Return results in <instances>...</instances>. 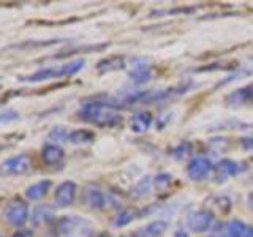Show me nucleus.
Listing matches in <instances>:
<instances>
[{"instance_id": "f257e3e1", "label": "nucleus", "mask_w": 253, "mask_h": 237, "mask_svg": "<svg viewBox=\"0 0 253 237\" xmlns=\"http://www.w3.org/2000/svg\"><path fill=\"white\" fill-rule=\"evenodd\" d=\"M79 117L84 122L98 126H114L122 122V114L111 105L108 98H93L84 103L79 111Z\"/></svg>"}, {"instance_id": "f03ea898", "label": "nucleus", "mask_w": 253, "mask_h": 237, "mask_svg": "<svg viewBox=\"0 0 253 237\" xmlns=\"http://www.w3.org/2000/svg\"><path fill=\"white\" fill-rule=\"evenodd\" d=\"M29 215H30V209H29L27 202L19 199V198H14V199L8 201L5 205L3 217L10 226H14V228L24 226L27 223Z\"/></svg>"}, {"instance_id": "7ed1b4c3", "label": "nucleus", "mask_w": 253, "mask_h": 237, "mask_svg": "<svg viewBox=\"0 0 253 237\" xmlns=\"http://www.w3.org/2000/svg\"><path fill=\"white\" fill-rule=\"evenodd\" d=\"M213 226H215V217L209 210H196L185 218V228L196 234L208 233Z\"/></svg>"}, {"instance_id": "20e7f679", "label": "nucleus", "mask_w": 253, "mask_h": 237, "mask_svg": "<svg viewBox=\"0 0 253 237\" xmlns=\"http://www.w3.org/2000/svg\"><path fill=\"white\" fill-rule=\"evenodd\" d=\"M249 225L242 220L221 221L212 228V237H245Z\"/></svg>"}, {"instance_id": "39448f33", "label": "nucleus", "mask_w": 253, "mask_h": 237, "mask_svg": "<svg viewBox=\"0 0 253 237\" xmlns=\"http://www.w3.org/2000/svg\"><path fill=\"white\" fill-rule=\"evenodd\" d=\"M87 226L85 220L78 217H65L59 221V231L67 237H85L87 236Z\"/></svg>"}, {"instance_id": "423d86ee", "label": "nucleus", "mask_w": 253, "mask_h": 237, "mask_svg": "<svg viewBox=\"0 0 253 237\" xmlns=\"http://www.w3.org/2000/svg\"><path fill=\"white\" fill-rule=\"evenodd\" d=\"M30 158L26 154L21 155H14L11 158H6L2 164L3 174H8V176H19V174H24L30 169Z\"/></svg>"}, {"instance_id": "0eeeda50", "label": "nucleus", "mask_w": 253, "mask_h": 237, "mask_svg": "<svg viewBox=\"0 0 253 237\" xmlns=\"http://www.w3.org/2000/svg\"><path fill=\"white\" fill-rule=\"evenodd\" d=\"M212 172V163L206 157H196L190 160L187 166V174L192 180H203Z\"/></svg>"}, {"instance_id": "6e6552de", "label": "nucleus", "mask_w": 253, "mask_h": 237, "mask_svg": "<svg viewBox=\"0 0 253 237\" xmlns=\"http://www.w3.org/2000/svg\"><path fill=\"white\" fill-rule=\"evenodd\" d=\"M226 105L229 108H244V106H253V84H249L231 92L226 97Z\"/></svg>"}, {"instance_id": "1a4fd4ad", "label": "nucleus", "mask_w": 253, "mask_h": 237, "mask_svg": "<svg viewBox=\"0 0 253 237\" xmlns=\"http://www.w3.org/2000/svg\"><path fill=\"white\" fill-rule=\"evenodd\" d=\"M244 169V164L237 163L234 160H229V158H223L220 160L215 168H213V174H215V179L218 182H223L226 179H231L234 176H237L239 172H242Z\"/></svg>"}, {"instance_id": "9d476101", "label": "nucleus", "mask_w": 253, "mask_h": 237, "mask_svg": "<svg viewBox=\"0 0 253 237\" xmlns=\"http://www.w3.org/2000/svg\"><path fill=\"white\" fill-rule=\"evenodd\" d=\"M76 198V184L71 180L67 182H62V184L55 188V193H54V199L55 204L60 205V207H68V205L73 204Z\"/></svg>"}, {"instance_id": "9b49d317", "label": "nucleus", "mask_w": 253, "mask_h": 237, "mask_svg": "<svg viewBox=\"0 0 253 237\" xmlns=\"http://www.w3.org/2000/svg\"><path fill=\"white\" fill-rule=\"evenodd\" d=\"M84 202L93 210H103L108 205V196L97 187H87L84 190Z\"/></svg>"}, {"instance_id": "f8f14e48", "label": "nucleus", "mask_w": 253, "mask_h": 237, "mask_svg": "<svg viewBox=\"0 0 253 237\" xmlns=\"http://www.w3.org/2000/svg\"><path fill=\"white\" fill-rule=\"evenodd\" d=\"M166 229H168V221L165 220H155L150 221L149 225L142 226L134 233V237H162Z\"/></svg>"}, {"instance_id": "ddd939ff", "label": "nucleus", "mask_w": 253, "mask_h": 237, "mask_svg": "<svg viewBox=\"0 0 253 237\" xmlns=\"http://www.w3.org/2000/svg\"><path fill=\"white\" fill-rule=\"evenodd\" d=\"M63 158H65V150L57 144H46L42 150V160L49 166L59 164L63 161Z\"/></svg>"}, {"instance_id": "4468645a", "label": "nucleus", "mask_w": 253, "mask_h": 237, "mask_svg": "<svg viewBox=\"0 0 253 237\" xmlns=\"http://www.w3.org/2000/svg\"><path fill=\"white\" fill-rule=\"evenodd\" d=\"M152 120H154V117L149 111H141V113L134 114L130 118V128L138 134L146 133L150 128V125H152Z\"/></svg>"}, {"instance_id": "2eb2a0df", "label": "nucleus", "mask_w": 253, "mask_h": 237, "mask_svg": "<svg viewBox=\"0 0 253 237\" xmlns=\"http://www.w3.org/2000/svg\"><path fill=\"white\" fill-rule=\"evenodd\" d=\"M62 67L57 68H42L35 71L34 75H29L26 78H22L24 81L27 82H40V81H46V79H52V78H62Z\"/></svg>"}, {"instance_id": "dca6fc26", "label": "nucleus", "mask_w": 253, "mask_h": 237, "mask_svg": "<svg viewBox=\"0 0 253 237\" xmlns=\"http://www.w3.org/2000/svg\"><path fill=\"white\" fill-rule=\"evenodd\" d=\"M125 67V59L121 55H113V57H106L97 63V70L100 73H108V71H121Z\"/></svg>"}, {"instance_id": "f3484780", "label": "nucleus", "mask_w": 253, "mask_h": 237, "mask_svg": "<svg viewBox=\"0 0 253 237\" xmlns=\"http://www.w3.org/2000/svg\"><path fill=\"white\" fill-rule=\"evenodd\" d=\"M52 185L51 180H42V182H37V184L30 185L26 190V198L30 201H37V199H42L43 196H46V193L49 192V188Z\"/></svg>"}, {"instance_id": "a211bd4d", "label": "nucleus", "mask_w": 253, "mask_h": 237, "mask_svg": "<svg viewBox=\"0 0 253 237\" xmlns=\"http://www.w3.org/2000/svg\"><path fill=\"white\" fill-rule=\"evenodd\" d=\"M139 215V213L134 210V209H122L121 212L117 213V217L114 218V221H113V225L116 226V228H124V226H126V225H130L131 221L136 218Z\"/></svg>"}, {"instance_id": "6ab92c4d", "label": "nucleus", "mask_w": 253, "mask_h": 237, "mask_svg": "<svg viewBox=\"0 0 253 237\" xmlns=\"http://www.w3.org/2000/svg\"><path fill=\"white\" fill-rule=\"evenodd\" d=\"M93 141V133L89 130H75L70 133V142L79 146V144H87V142Z\"/></svg>"}, {"instance_id": "aec40b11", "label": "nucleus", "mask_w": 253, "mask_h": 237, "mask_svg": "<svg viewBox=\"0 0 253 237\" xmlns=\"http://www.w3.org/2000/svg\"><path fill=\"white\" fill-rule=\"evenodd\" d=\"M150 76H152V73H150V70L146 65H139V67H136L130 73L131 81L136 82V84H144V82H147L149 79H150Z\"/></svg>"}, {"instance_id": "412c9836", "label": "nucleus", "mask_w": 253, "mask_h": 237, "mask_svg": "<svg viewBox=\"0 0 253 237\" xmlns=\"http://www.w3.org/2000/svg\"><path fill=\"white\" fill-rule=\"evenodd\" d=\"M51 215H52V212L47 205H40V207H37V210L34 212V215H32V220H34V225L38 226V225H42L44 220L49 218Z\"/></svg>"}, {"instance_id": "4be33fe9", "label": "nucleus", "mask_w": 253, "mask_h": 237, "mask_svg": "<svg viewBox=\"0 0 253 237\" xmlns=\"http://www.w3.org/2000/svg\"><path fill=\"white\" fill-rule=\"evenodd\" d=\"M70 133L65 126H54L49 133V138L55 142H65V141H70Z\"/></svg>"}, {"instance_id": "5701e85b", "label": "nucleus", "mask_w": 253, "mask_h": 237, "mask_svg": "<svg viewBox=\"0 0 253 237\" xmlns=\"http://www.w3.org/2000/svg\"><path fill=\"white\" fill-rule=\"evenodd\" d=\"M190 152H192V144H180L174 149L172 157H174V160H182V158H185Z\"/></svg>"}, {"instance_id": "b1692460", "label": "nucleus", "mask_w": 253, "mask_h": 237, "mask_svg": "<svg viewBox=\"0 0 253 237\" xmlns=\"http://www.w3.org/2000/svg\"><path fill=\"white\" fill-rule=\"evenodd\" d=\"M150 179L149 177H146L142 182H139V184L136 185V188L133 190V195L136 196V198H142V195H146L147 192H149V188H150Z\"/></svg>"}, {"instance_id": "393cba45", "label": "nucleus", "mask_w": 253, "mask_h": 237, "mask_svg": "<svg viewBox=\"0 0 253 237\" xmlns=\"http://www.w3.org/2000/svg\"><path fill=\"white\" fill-rule=\"evenodd\" d=\"M169 182H171L169 174H160V176H157V179H155V185H157V188H165L169 185Z\"/></svg>"}, {"instance_id": "a878e982", "label": "nucleus", "mask_w": 253, "mask_h": 237, "mask_svg": "<svg viewBox=\"0 0 253 237\" xmlns=\"http://www.w3.org/2000/svg\"><path fill=\"white\" fill-rule=\"evenodd\" d=\"M19 117V114L16 113V111H3L2 113V122L3 123H6V122H10V120H14V118H18Z\"/></svg>"}, {"instance_id": "bb28decb", "label": "nucleus", "mask_w": 253, "mask_h": 237, "mask_svg": "<svg viewBox=\"0 0 253 237\" xmlns=\"http://www.w3.org/2000/svg\"><path fill=\"white\" fill-rule=\"evenodd\" d=\"M11 237H34V234H32V231H29V229H21V231L14 233Z\"/></svg>"}, {"instance_id": "cd10ccee", "label": "nucleus", "mask_w": 253, "mask_h": 237, "mask_svg": "<svg viewBox=\"0 0 253 237\" xmlns=\"http://www.w3.org/2000/svg\"><path fill=\"white\" fill-rule=\"evenodd\" d=\"M242 144L247 150H253V138H244L242 139Z\"/></svg>"}, {"instance_id": "c85d7f7f", "label": "nucleus", "mask_w": 253, "mask_h": 237, "mask_svg": "<svg viewBox=\"0 0 253 237\" xmlns=\"http://www.w3.org/2000/svg\"><path fill=\"white\" fill-rule=\"evenodd\" d=\"M245 237H253V226H249L247 234H245Z\"/></svg>"}, {"instance_id": "c756f323", "label": "nucleus", "mask_w": 253, "mask_h": 237, "mask_svg": "<svg viewBox=\"0 0 253 237\" xmlns=\"http://www.w3.org/2000/svg\"><path fill=\"white\" fill-rule=\"evenodd\" d=\"M249 205H250V207H252V210H253V192L249 195Z\"/></svg>"}]
</instances>
